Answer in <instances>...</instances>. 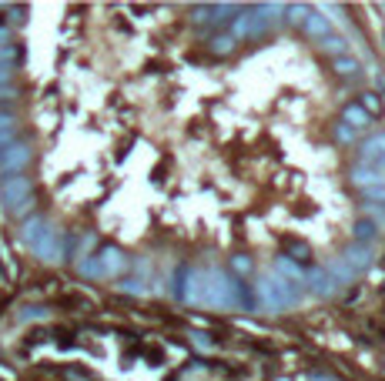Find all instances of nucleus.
I'll return each mask as SVG.
<instances>
[{"label": "nucleus", "mask_w": 385, "mask_h": 381, "mask_svg": "<svg viewBox=\"0 0 385 381\" xmlns=\"http://www.w3.org/2000/svg\"><path fill=\"white\" fill-rule=\"evenodd\" d=\"M124 265H128V258L117 248H104L101 254L81 261V274H88V278H114V274L124 271Z\"/></svg>", "instance_id": "obj_1"}, {"label": "nucleus", "mask_w": 385, "mask_h": 381, "mask_svg": "<svg viewBox=\"0 0 385 381\" xmlns=\"http://www.w3.org/2000/svg\"><path fill=\"white\" fill-rule=\"evenodd\" d=\"M261 298H265V308H271V311H282V308L298 305V288L292 284V281L265 278V281H261Z\"/></svg>", "instance_id": "obj_2"}, {"label": "nucleus", "mask_w": 385, "mask_h": 381, "mask_svg": "<svg viewBox=\"0 0 385 381\" xmlns=\"http://www.w3.org/2000/svg\"><path fill=\"white\" fill-rule=\"evenodd\" d=\"M27 198H34V184L27 174H7V178H0V201L7 211H13L17 204H24Z\"/></svg>", "instance_id": "obj_3"}, {"label": "nucleus", "mask_w": 385, "mask_h": 381, "mask_svg": "<svg viewBox=\"0 0 385 381\" xmlns=\"http://www.w3.org/2000/svg\"><path fill=\"white\" fill-rule=\"evenodd\" d=\"M268 11H271V4L258 7V11L242 13V17H235V24H231V37L242 40V37H258V34H265V30H268V17H265V13Z\"/></svg>", "instance_id": "obj_4"}, {"label": "nucleus", "mask_w": 385, "mask_h": 381, "mask_svg": "<svg viewBox=\"0 0 385 381\" xmlns=\"http://www.w3.org/2000/svg\"><path fill=\"white\" fill-rule=\"evenodd\" d=\"M30 157H34L30 144H24V140L11 144L7 151L0 154V174H4V178H7V174H24V167L30 164Z\"/></svg>", "instance_id": "obj_5"}, {"label": "nucleus", "mask_w": 385, "mask_h": 381, "mask_svg": "<svg viewBox=\"0 0 385 381\" xmlns=\"http://www.w3.org/2000/svg\"><path fill=\"white\" fill-rule=\"evenodd\" d=\"M338 261H342V265L348 267V271H352V278H359L362 271H365V267L372 265V244H348L345 248V254H342V258H338Z\"/></svg>", "instance_id": "obj_6"}, {"label": "nucleus", "mask_w": 385, "mask_h": 381, "mask_svg": "<svg viewBox=\"0 0 385 381\" xmlns=\"http://www.w3.org/2000/svg\"><path fill=\"white\" fill-rule=\"evenodd\" d=\"M30 251L37 254V258H44V261H61V254H64V248H61V234L54 228L44 231V238H40Z\"/></svg>", "instance_id": "obj_7"}, {"label": "nucleus", "mask_w": 385, "mask_h": 381, "mask_svg": "<svg viewBox=\"0 0 385 381\" xmlns=\"http://www.w3.org/2000/svg\"><path fill=\"white\" fill-rule=\"evenodd\" d=\"M302 24H305V34H308V37H315V40L332 37V24H328V17H321L319 11H308Z\"/></svg>", "instance_id": "obj_8"}, {"label": "nucleus", "mask_w": 385, "mask_h": 381, "mask_svg": "<svg viewBox=\"0 0 385 381\" xmlns=\"http://www.w3.org/2000/svg\"><path fill=\"white\" fill-rule=\"evenodd\" d=\"M47 228H51V224H47V221H44L40 214L27 217L24 224H20V241H24L27 248H34V244H37L40 238H44V231H47Z\"/></svg>", "instance_id": "obj_9"}, {"label": "nucleus", "mask_w": 385, "mask_h": 381, "mask_svg": "<svg viewBox=\"0 0 385 381\" xmlns=\"http://www.w3.org/2000/svg\"><path fill=\"white\" fill-rule=\"evenodd\" d=\"M308 281H312V291L321 294V298L335 291V278L328 274V267H319V271H312V274H308Z\"/></svg>", "instance_id": "obj_10"}, {"label": "nucleus", "mask_w": 385, "mask_h": 381, "mask_svg": "<svg viewBox=\"0 0 385 381\" xmlns=\"http://www.w3.org/2000/svg\"><path fill=\"white\" fill-rule=\"evenodd\" d=\"M342 124H348L352 131H362V127H369V124H372V117L365 114V111H362L359 104H348L345 111H342Z\"/></svg>", "instance_id": "obj_11"}, {"label": "nucleus", "mask_w": 385, "mask_h": 381, "mask_svg": "<svg viewBox=\"0 0 385 381\" xmlns=\"http://www.w3.org/2000/svg\"><path fill=\"white\" fill-rule=\"evenodd\" d=\"M379 154H385V131L382 134L365 138V144H362V161H372V157H379Z\"/></svg>", "instance_id": "obj_12"}, {"label": "nucleus", "mask_w": 385, "mask_h": 381, "mask_svg": "<svg viewBox=\"0 0 385 381\" xmlns=\"http://www.w3.org/2000/svg\"><path fill=\"white\" fill-rule=\"evenodd\" d=\"M335 71H338L342 77H355L359 74V61L348 57V54H342V57H335Z\"/></svg>", "instance_id": "obj_13"}, {"label": "nucleus", "mask_w": 385, "mask_h": 381, "mask_svg": "<svg viewBox=\"0 0 385 381\" xmlns=\"http://www.w3.org/2000/svg\"><path fill=\"white\" fill-rule=\"evenodd\" d=\"M375 234H379V231H375L372 221H359V224H355V241L359 244H372Z\"/></svg>", "instance_id": "obj_14"}, {"label": "nucleus", "mask_w": 385, "mask_h": 381, "mask_svg": "<svg viewBox=\"0 0 385 381\" xmlns=\"http://www.w3.org/2000/svg\"><path fill=\"white\" fill-rule=\"evenodd\" d=\"M321 51H328V54H335V57H342V54H348V44H345V37H325L321 40Z\"/></svg>", "instance_id": "obj_15"}, {"label": "nucleus", "mask_w": 385, "mask_h": 381, "mask_svg": "<svg viewBox=\"0 0 385 381\" xmlns=\"http://www.w3.org/2000/svg\"><path fill=\"white\" fill-rule=\"evenodd\" d=\"M365 201L375 207H385V188H365Z\"/></svg>", "instance_id": "obj_16"}, {"label": "nucleus", "mask_w": 385, "mask_h": 381, "mask_svg": "<svg viewBox=\"0 0 385 381\" xmlns=\"http://www.w3.org/2000/svg\"><path fill=\"white\" fill-rule=\"evenodd\" d=\"M355 134H359V131H352L348 124H338V127H335V138H338V144H352V140H355Z\"/></svg>", "instance_id": "obj_17"}, {"label": "nucleus", "mask_w": 385, "mask_h": 381, "mask_svg": "<svg viewBox=\"0 0 385 381\" xmlns=\"http://www.w3.org/2000/svg\"><path fill=\"white\" fill-rule=\"evenodd\" d=\"M11 144H17V127H11V131H0V154L7 151Z\"/></svg>", "instance_id": "obj_18"}, {"label": "nucleus", "mask_w": 385, "mask_h": 381, "mask_svg": "<svg viewBox=\"0 0 385 381\" xmlns=\"http://www.w3.org/2000/svg\"><path fill=\"white\" fill-rule=\"evenodd\" d=\"M231 47H235V37H231V34H225V37L215 40V47H211V51H215V54H228Z\"/></svg>", "instance_id": "obj_19"}, {"label": "nucleus", "mask_w": 385, "mask_h": 381, "mask_svg": "<svg viewBox=\"0 0 385 381\" xmlns=\"http://www.w3.org/2000/svg\"><path fill=\"white\" fill-rule=\"evenodd\" d=\"M30 211H34V198H27L24 204H17L11 214H13V217H24V221H27V214H30Z\"/></svg>", "instance_id": "obj_20"}, {"label": "nucleus", "mask_w": 385, "mask_h": 381, "mask_svg": "<svg viewBox=\"0 0 385 381\" xmlns=\"http://www.w3.org/2000/svg\"><path fill=\"white\" fill-rule=\"evenodd\" d=\"M365 214L372 217L375 224H379V228H385V214L382 211H379V207H375V204H365Z\"/></svg>", "instance_id": "obj_21"}, {"label": "nucleus", "mask_w": 385, "mask_h": 381, "mask_svg": "<svg viewBox=\"0 0 385 381\" xmlns=\"http://www.w3.org/2000/svg\"><path fill=\"white\" fill-rule=\"evenodd\" d=\"M7 101H17V87H13V84L0 87V104H7Z\"/></svg>", "instance_id": "obj_22"}, {"label": "nucleus", "mask_w": 385, "mask_h": 381, "mask_svg": "<svg viewBox=\"0 0 385 381\" xmlns=\"http://www.w3.org/2000/svg\"><path fill=\"white\" fill-rule=\"evenodd\" d=\"M11 127H17V117L7 114V111H0V131H11Z\"/></svg>", "instance_id": "obj_23"}, {"label": "nucleus", "mask_w": 385, "mask_h": 381, "mask_svg": "<svg viewBox=\"0 0 385 381\" xmlns=\"http://www.w3.org/2000/svg\"><path fill=\"white\" fill-rule=\"evenodd\" d=\"M13 80V67H0V87H7Z\"/></svg>", "instance_id": "obj_24"}, {"label": "nucleus", "mask_w": 385, "mask_h": 381, "mask_svg": "<svg viewBox=\"0 0 385 381\" xmlns=\"http://www.w3.org/2000/svg\"><path fill=\"white\" fill-rule=\"evenodd\" d=\"M235 271H251V261H248V258H235Z\"/></svg>", "instance_id": "obj_25"}, {"label": "nucleus", "mask_w": 385, "mask_h": 381, "mask_svg": "<svg viewBox=\"0 0 385 381\" xmlns=\"http://www.w3.org/2000/svg\"><path fill=\"white\" fill-rule=\"evenodd\" d=\"M7 44H11V27L0 24V47H7Z\"/></svg>", "instance_id": "obj_26"}]
</instances>
